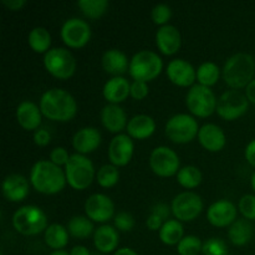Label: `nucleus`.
I'll list each match as a JSON object with an SVG mask.
<instances>
[{
	"mask_svg": "<svg viewBox=\"0 0 255 255\" xmlns=\"http://www.w3.org/2000/svg\"><path fill=\"white\" fill-rule=\"evenodd\" d=\"M42 116L55 122H69L76 116L77 102L69 91L59 87L46 90L40 97Z\"/></svg>",
	"mask_w": 255,
	"mask_h": 255,
	"instance_id": "nucleus-1",
	"label": "nucleus"
},
{
	"mask_svg": "<svg viewBox=\"0 0 255 255\" xmlns=\"http://www.w3.org/2000/svg\"><path fill=\"white\" fill-rule=\"evenodd\" d=\"M30 184L36 192L46 196L57 194L67 184L65 171L52 162L41 159L30 171Z\"/></svg>",
	"mask_w": 255,
	"mask_h": 255,
	"instance_id": "nucleus-2",
	"label": "nucleus"
},
{
	"mask_svg": "<svg viewBox=\"0 0 255 255\" xmlns=\"http://www.w3.org/2000/svg\"><path fill=\"white\" fill-rule=\"evenodd\" d=\"M255 60L252 55L238 52L228 57L222 69L224 82L231 90L246 89L255 79Z\"/></svg>",
	"mask_w": 255,
	"mask_h": 255,
	"instance_id": "nucleus-3",
	"label": "nucleus"
},
{
	"mask_svg": "<svg viewBox=\"0 0 255 255\" xmlns=\"http://www.w3.org/2000/svg\"><path fill=\"white\" fill-rule=\"evenodd\" d=\"M66 182L75 191H85L96 179L95 166L90 158L80 153H74L64 168Z\"/></svg>",
	"mask_w": 255,
	"mask_h": 255,
	"instance_id": "nucleus-4",
	"label": "nucleus"
},
{
	"mask_svg": "<svg viewBox=\"0 0 255 255\" xmlns=\"http://www.w3.org/2000/svg\"><path fill=\"white\" fill-rule=\"evenodd\" d=\"M163 71V60L157 52L141 50L129 60V76L134 81L149 82L157 79Z\"/></svg>",
	"mask_w": 255,
	"mask_h": 255,
	"instance_id": "nucleus-5",
	"label": "nucleus"
},
{
	"mask_svg": "<svg viewBox=\"0 0 255 255\" xmlns=\"http://www.w3.org/2000/svg\"><path fill=\"white\" fill-rule=\"evenodd\" d=\"M12 227L22 236H37L47 229V217L40 207L22 206L12 216Z\"/></svg>",
	"mask_w": 255,
	"mask_h": 255,
	"instance_id": "nucleus-6",
	"label": "nucleus"
},
{
	"mask_svg": "<svg viewBox=\"0 0 255 255\" xmlns=\"http://www.w3.org/2000/svg\"><path fill=\"white\" fill-rule=\"evenodd\" d=\"M218 99L211 87L197 84L188 90L186 95V106L192 116L207 119L217 111Z\"/></svg>",
	"mask_w": 255,
	"mask_h": 255,
	"instance_id": "nucleus-7",
	"label": "nucleus"
},
{
	"mask_svg": "<svg viewBox=\"0 0 255 255\" xmlns=\"http://www.w3.org/2000/svg\"><path fill=\"white\" fill-rule=\"evenodd\" d=\"M199 128L201 127L194 116L189 114H177L167 121L164 132L173 143L186 144L198 137Z\"/></svg>",
	"mask_w": 255,
	"mask_h": 255,
	"instance_id": "nucleus-8",
	"label": "nucleus"
},
{
	"mask_svg": "<svg viewBox=\"0 0 255 255\" xmlns=\"http://www.w3.org/2000/svg\"><path fill=\"white\" fill-rule=\"evenodd\" d=\"M44 66L51 76L59 80H69L76 71V60L70 50L52 47L44 55Z\"/></svg>",
	"mask_w": 255,
	"mask_h": 255,
	"instance_id": "nucleus-9",
	"label": "nucleus"
},
{
	"mask_svg": "<svg viewBox=\"0 0 255 255\" xmlns=\"http://www.w3.org/2000/svg\"><path fill=\"white\" fill-rule=\"evenodd\" d=\"M149 168L156 176L162 178L177 176L181 169V159L176 151L167 146H158L149 154Z\"/></svg>",
	"mask_w": 255,
	"mask_h": 255,
	"instance_id": "nucleus-10",
	"label": "nucleus"
},
{
	"mask_svg": "<svg viewBox=\"0 0 255 255\" xmlns=\"http://www.w3.org/2000/svg\"><path fill=\"white\" fill-rule=\"evenodd\" d=\"M249 104L246 94L238 90H228L218 99L216 112L224 121H236L247 114Z\"/></svg>",
	"mask_w": 255,
	"mask_h": 255,
	"instance_id": "nucleus-11",
	"label": "nucleus"
},
{
	"mask_svg": "<svg viewBox=\"0 0 255 255\" xmlns=\"http://www.w3.org/2000/svg\"><path fill=\"white\" fill-rule=\"evenodd\" d=\"M203 208L204 204L201 196L191 191L177 194L171 203L172 214L181 223L197 219L203 211Z\"/></svg>",
	"mask_w": 255,
	"mask_h": 255,
	"instance_id": "nucleus-12",
	"label": "nucleus"
},
{
	"mask_svg": "<svg viewBox=\"0 0 255 255\" xmlns=\"http://www.w3.org/2000/svg\"><path fill=\"white\" fill-rule=\"evenodd\" d=\"M91 27L89 22L80 17H70L62 24L60 36L70 49H81L91 40Z\"/></svg>",
	"mask_w": 255,
	"mask_h": 255,
	"instance_id": "nucleus-13",
	"label": "nucleus"
},
{
	"mask_svg": "<svg viewBox=\"0 0 255 255\" xmlns=\"http://www.w3.org/2000/svg\"><path fill=\"white\" fill-rule=\"evenodd\" d=\"M85 213L94 223L106 224L115 218V203L104 193H94L85 202Z\"/></svg>",
	"mask_w": 255,
	"mask_h": 255,
	"instance_id": "nucleus-14",
	"label": "nucleus"
},
{
	"mask_svg": "<svg viewBox=\"0 0 255 255\" xmlns=\"http://www.w3.org/2000/svg\"><path fill=\"white\" fill-rule=\"evenodd\" d=\"M134 152L133 139L127 133L116 134L109 144L110 163L116 167H125L131 162Z\"/></svg>",
	"mask_w": 255,
	"mask_h": 255,
	"instance_id": "nucleus-15",
	"label": "nucleus"
},
{
	"mask_svg": "<svg viewBox=\"0 0 255 255\" xmlns=\"http://www.w3.org/2000/svg\"><path fill=\"white\" fill-rule=\"evenodd\" d=\"M237 216L238 208L228 199H219L212 203L207 209V219L217 228H229L237 221Z\"/></svg>",
	"mask_w": 255,
	"mask_h": 255,
	"instance_id": "nucleus-16",
	"label": "nucleus"
},
{
	"mask_svg": "<svg viewBox=\"0 0 255 255\" xmlns=\"http://www.w3.org/2000/svg\"><path fill=\"white\" fill-rule=\"evenodd\" d=\"M166 74L169 81L179 87L191 89L194 81H197V69L184 59H174L169 61L166 67Z\"/></svg>",
	"mask_w": 255,
	"mask_h": 255,
	"instance_id": "nucleus-17",
	"label": "nucleus"
},
{
	"mask_svg": "<svg viewBox=\"0 0 255 255\" xmlns=\"http://www.w3.org/2000/svg\"><path fill=\"white\" fill-rule=\"evenodd\" d=\"M156 46L166 56L177 54L182 46L181 31L174 25H164L156 32Z\"/></svg>",
	"mask_w": 255,
	"mask_h": 255,
	"instance_id": "nucleus-18",
	"label": "nucleus"
},
{
	"mask_svg": "<svg viewBox=\"0 0 255 255\" xmlns=\"http://www.w3.org/2000/svg\"><path fill=\"white\" fill-rule=\"evenodd\" d=\"M101 133L96 127H82L72 137V147L76 153L86 156L96 151L101 144Z\"/></svg>",
	"mask_w": 255,
	"mask_h": 255,
	"instance_id": "nucleus-19",
	"label": "nucleus"
},
{
	"mask_svg": "<svg viewBox=\"0 0 255 255\" xmlns=\"http://www.w3.org/2000/svg\"><path fill=\"white\" fill-rule=\"evenodd\" d=\"M30 193V182L22 174H9L2 181V194L12 203L25 201Z\"/></svg>",
	"mask_w": 255,
	"mask_h": 255,
	"instance_id": "nucleus-20",
	"label": "nucleus"
},
{
	"mask_svg": "<svg viewBox=\"0 0 255 255\" xmlns=\"http://www.w3.org/2000/svg\"><path fill=\"white\" fill-rule=\"evenodd\" d=\"M198 142L208 152H221L226 147L227 137L222 127L216 124H206L198 132Z\"/></svg>",
	"mask_w": 255,
	"mask_h": 255,
	"instance_id": "nucleus-21",
	"label": "nucleus"
},
{
	"mask_svg": "<svg viewBox=\"0 0 255 255\" xmlns=\"http://www.w3.org/2000/svg\"><path fill=\"white\" fill-rule=\"evenodd\" d=\"M100 119H101L102 126L115 134L121 133L124 129L127 128V125H128L126 112L120 105H106L101 110Z\"/></svg>",
	"mask_w": 255,
	"mask_h": 255,
	"instance_id": "nucleus-22",
	"label": "nucleus"
},
{
	"mask_svg": "<svg viewBox=\"0 0 255 255\" xmlns=\"http://www.w3.org/2000/svg\"><path fill=\"white\" fill-rule=\"evenodd\" d=\"M17 124L26 131H36L40 128L42 114L40 107L32 101H22L17 105L15 111Z\"/></svg>",
	"mask_w": 255,
	"mask_h": 255,
	"instance_id": "nucleus-23",
	"label": "nucleus"
},
{
	"mask_svg": "<svg viewBox=\"0 0 255 255\" xmlns=\"http://www.w3.org/2000/svg\"><path fill=\"white\" fill-rule=\"evenodd\" d=\"M120 243V232L111 224H102L94 233L95 248L104 254L114 253Z\"/></svg>",
	"mask_w": 255,
	"mask_h": 255,
	"instance_id": "nucleus-24",
	"label": "nucleus"
},
{
	"mask_svg": "<svg viewBox=\"0 0 255 255\" xmlns=\"http://www.w3.org/2000/svg\"><path fill=\"white\" fill-rule=\"evenodd\" d=\"M131 84L128 80L124 76L111 77L102 89V95L109 104L120 105L127 100L129 96Z\"/></svg>",
	"mask_w": 255,
	"mask_h": 255,
	"instance_id": "nucleus-25",
	"label": "nucleus"
},
{
	"mask_svg": "<svg viewBox=\"0 0 255 255\" xmlns=\"http://www.w3.org/2000/svg\"><path fill=\"white\" fill-rule=\"evenodd\" d=\"M101 65L105 72L112 75V77L122 76L129 70V60L124 51L119 49H110L104 52Z\"/></svg>",
	"mask_w": 255,
	"mask_h": 255,
	"instance_id": "nucleus-26",
	"label": "nucleus"
},
{
	"mask_svg": "<svg viewBox=\"0 0 255 255\" xmlns=\"http://www.w3.org/2000/svg\"><path fill=\"white\" fill-rule=\"evenodd\" d=\"M127 134L132 139H143L149 138L156 131V122L148 115H136L128 120L127 125Z\"/></svg>",
	"mask_w": 255,
	"mask_h": 255,
	"instance_id": "nucleus-27",
	"label": "nucleus"
},
{
	"mask_svg": "<svg viewBox=\"0 0 255 255\" xmlns=\"http://www.w3.org/2000/svg\"><path fill=\"white\" fill-rule=\"evenodd\" d=\"M253 237V226L249 221L242 218L237 219L228 229V238L236 247H243L251 242Z\"/></svg>",
	"mask_w": 255,
	"mask_h": 255,
	"instance_id": "nucleus-28",
	"label": "nucleus"
},
{
	"mask_svg": "<svg viewBox=\"0 0 255 255\" xmlns=\"http://www.w3.org/2000/svg\"><path fill=\"white\" fill-rule=\"evenodd\" d=\"M70 233L66 227L62 224H50L44 233V241L49 248L52 251H60L64 249L69 243Z\"/></svg>",
	"mask_w": 255,
	"mask_h": 255,
	"instance_id": "nucleus-29",
	"label": "nucleus"
},
{
	"mask_svg": "<svg viewBox=\"0 0 255 255\" xmlns=\"http://www.w3.org/2000/svg\"><path fill=\"white\" fill-rule=\"evenodd\" d=\"M159 241L166 246H178L184 237L183 224L177 219H168L159 229Z\"/></svg>",
	"mask_w": 255,
	"mask_h": 255,
	"instance_id": "nucleus-30",
	"label": "nucleus"
},
{
	"mask_svg": "<svg viewBox=\"0 0 255 255\" xmlns=\"http://www.w3.org/2000/svg\"><path fill=\"white\" fill-rule=\"evenodd\" d=\"M27 44L36 54H46L51 49V35L46 27L36 26L27 35Z\"/></svg>",
	"mask_w": 255,
	"mask_h": 255,
	"instance_id": "nucleus-31",
	"label": "nucleus"
},
{
	"mask_svg": "<svg viewBox=\"0 0 255 255\" xmlns=\"http://www.w3.org/2000/svg\"><path fill=\"white\" fill-rule=\"evenodd\" d=\"M70 236L76 239H86L95 233L94 222L86 216H74L66 226Z\"/></svg>",
	"mask_w": 255,
	"mask_h": 255,
	"instance_id": "nucleus-32",
	"label": "nucleus"
},
{
	"mask_svg": "<svg viewBox=\"0 0 255 255\" xmlns=\"http://www.w3.org/2000/svg\"><path fill=\"white\" fill-rule=\"evenodd\" d=\"M221 75L222 71L216 62L206 61L197 69V81L202 86L212 87L219 81Z\"/></svg>",
	"mask_w": 255,
	"mask_h": 255,
	"instance_id": "nucleus-33",
	"label": "nucleus"
},
{
	"mask_svg": "<svg viewBox=\"0 0 255 255\" xmlns=\"http://www.w3.org/2000/svg\"><path fill=\"white\" fill-rule=\"evenodd\" d=\"M177 182L186 189H194L202 183V172L196 166H184L177 173Z\"/></svg>",
	"mask_w": 255,
	"mask_h": 255,
	"instance_id": "nucleus-34",
	"label": "nucleus"
},
{
	"mask_svg": "<svg viewBox=\"0 0 255 255\" xmlns=\"http://www.w3.org/2000/svg\"><path fill=\"white\" fill-rule=\"evenodd\" d=\"M110 2L107 0H80L77 1V6L82 11V14L87 19L96 20L104 16L105 12L109 9Z\"/></svg>",
	"mask_w": 255,
	"mask_h": 255,
	"instance_id": "nucleus-35",
	"label": "nucleus"
},
{
	"mask_svg": "<svg viewBox=\"0 0 255 255\" xmlns=\"http://www.w3.org/2000/svg\"><path fill=\"white\" fill-rule=\"evenodd\" d=\"M120 181L119 167L114 164H104L96 173V182L102 188H112Z\"/></svg>",
	"mask_w": 255,
	"mask_h": 255,
	"instance_id": "nucleus-36",
	"label": "nucleus"
},
{
	"mask_svg": "<svg viewBox=\"0 0 255 255\" xmlns=\"http://www.w3.org/2000/svg\"><path fill=\"white\" fill-rule=\"evenodd\" d=\"M203 243L197 236H184L177 246V253L179 255H198L202 253Z\"/></svg>",
	"mask_w": 255,
	"mask_h": 255,
	"instance_id": "nucleus-37",
	"label": "nucleus"
},
{
	"mask_svg": "<svg viewBox=\"0 0 255 255\" xmlns=\"http://www.w3.org/2000/svg\"><path fill=\"white\" fill-rule=\"evenodd\" d=\"M203 255H229V249L226 242L221 238H209L203 243Z\"/></svg>",
	"mask_w": 255,
	"mask_h": 255,
	"instance_id": "nucleus-38",
	"label": "nucleus"
},
{
	"mask_svg": "<svg viewBox=\"0 0 255 255\" xmlns=\"http://www.w3.org/2000/svg\"><path fill=\"white\" fill-rule=\"evenodd\" d=\"M172 17V10L167 4H157L154 5L151 11L152 21L159 27L168 25V21Z\"/></svg>",
	"mask_w": 255,
	"mask_h": 255,
	"instance_id": "nucleus-39",
	"label": "nucleus"
},
{
	"mask_svg": "<svg viewBox=\"0 0 255 255\" xmlns=\"http://www.w3.org/2000/svg\"><path fill=\"white\" fill-rule=\"evenodd\" d=\"M238 211L243 216L244 219L252 222L255 221V196L246 194L239 199Z\"/></svg>",
	"mask_w": 255,
	"mask_h": 255,
	"instance_id": "nucleus-40",
	"label": "nucleus"
},
{
	"mask_svg": "<svg viewBox=\"0 0 255 255\" xmlns=\"http://www.w3.org/2000/svg\"><path fill=\"white\" fill-rule=\"evenodd\" d=\"M114 227L119 232L127 233L134 228V218L128 212H120L114 218Z\"/></svg>",
	"mask_w": 255,
	"mask_h": 255,
	"instance_id": "nucleus-41",
	"label": "nucleus"
},
{
	"mask_svg": "<svg viewBox=\"0 0 255 255\" xmlns=\"http://www.w3.org/2000/svg\"><path fill=\"white\" fill-rule=\"evenodd\" d=\"M149 94L148 82L144 81H132L131 82V90H129V96L133 100L141 101V100L146 99Z\"/></svg>",
	"mask_w": 255,
	"mask_h": 255,
	"instance_id": "nucleus-42",
	"label": "nucleus"
},
{
	"mask_svg": "<svg viewBox=\"0 0 255 255\" xmlns=\"http://www.w3.org/2000/svg\"><path fill=\"white\" fill-rule=\"evenodd\" d=\"M70 157H71V154L67 152L66 148H64V147H55L54 149H52L51 152H50V162H52L54 164H56V166L59 167H64L67 164V162H69Z\"/></svg>",
	"mask_w": 255,
	"mask_h": 255,
	"instance_id": "nucleus-43",
	"label": "nucleus"
},
{
	"mask_svg": "<svg viewBox=\"0 0 255 255\" xmlns=\"http://www.w3.org/2000/svg\"><path fill=\"white\" fill-rule=\"evenodd\" d=\"M34 142L36 146L39 147H45L51 142V134L47 129L45 128H39L34 132Z\"/></svg>",
	"mask_w": 255,
	"mask_h": 255,
	"instance_id": "nucleus-44",
	"label": "nucleus"
},
{
	"mask_svg": "<svg viewBox=\"0 0 255 255\" xmlns=\"http://www.w3.org/2000/svg\"><path fill=\"white\" fill-rule=\"evenodd\" d=\"M151 213L158 216L159 218H161L163 222H167L169 219V216H171L172 209H171V207L168 206V204L157 203V204H154L153 207H152Z\"/></svg>",
	"mask_w": 255,
	"mask_h": 255,
	"instance_id": "nucleus-45",
	"label": "nucleus"
},
{
	"mask_svg": "<svg viewBox=\"0 0 255 255\" xmlns=\"http://www.w3.org/2000/svg\"><path fill=\"white\" fill-rule=\"evenodd\" d=\"M163 223L164 222L162 221L158 216H156V214H153V213L149 214L146 219V227L152 232H157V231L159 232V229L162 228Z\"/></svg>",
	"mask_w": 255,
	"mask_h": 255,
	"instance_id": "nucleus-46",
	"label": "nucleus"
},
{
	"mask_svg": "<svg viewBox=\"0 0 255 255\" xmlns=\"http://www.w3.org/2000/svg\"><path fill=\"white\" fill-rule=\"evenodd\" d=\"M1 4L11 11H19L27 4L26 0H1Z\"/></svg>",
	"mask_w": 255,
	"mask_h": 255,
	"instance_id": "nucleus-47",
	"label": "nucleus"
},
{
	"mask_svg": "<svg viewBox=\"0 0 255 255\" xmlns=\"http://www.w3.org/2000/svg\"><path fill=\"white\" fill-rule=\"evenodd\" d=\"M244 156H246L247 162H248L251 166L255 167V139L249 142L246 147V151H244Z\"/></svg>",
	"mask_w": 255,
	"mask_h": 255,
	"instance_id": "nucleus-48",
	"label": "nucleus"
},
{
	"mask_svg": "<svg viewBox=\"0 0 255 255\" xmlns=\"http://www.w3.org/2000/svg\"><path fill=\"white\" fill-rule=\"evenodd\" d=\"M244 94H246L248 101L251 102V104L255 105V79L248 85V86L246 87V91H244Z\"/></svg>",
	"mask_w": 255,
	"mask_h": 255,
	"instance_id": "nucleus-49",
	"label": "nucleus"
},
{
	"mask_svg": "<svg viewBox=\"0 0 255 255\" xmlns=\"http://www.w3.org/2000/svg\"><path fill=\"white\" fill-rule=\"evenodd\" d=\"M70 255H91V253L85 246H75L70 251Z\"/></svg>",
	"mask_w": 255,
	"mask_h": 255,
	"instance_id": "nucleus-50",
	"label": "nucleus"
},
{
	"mask_svg": "<svg viewBox=\"0 0 255 255\" xmlns=\"http://www.w3.org/2000/svg\"><path fill=\"white\" fill-rule=\"evenodd\" d=\"M114 255H138L137 252H134L133 249L127 248V247H124V248H120L115 252Z\"/></svg>",
	"mask_w": 255,
	"mask_h": 255,
	"instance_id": "nucleus-51",
	"label": "nucleus"
},
{
	"mask_svg": "<svg viewBox=\"0 0 255 255\" xmlns=\"http://www.w3.org/2000/svg\"><path fill=\"white\" fill-rule=\"evenodd\" d=\"M50 255H70V253L65 251V249H60V251H52Z\"/></svg>",
	"mask_w": 255,
	"mask_h": 255,
	"instance_id": "nucleus-52",
	"label": "nucleus"
},
{
	"mask_svg": "<svg viewBox=\"0 0 255 255\" xmlns=\"http://www.w3.org/2000/svg\"><path fill=\"white\" fill-rule=\"evenodd\" d=\"M251 184H252V188H253V191L255 192V171H254V173L252 174V178H251Z\"/></svg>",
	"mask_w": 255,
	"mask_h": 255,
	"instance_id": "nucleus-53",
	"label": "nucleus"
}]
</instances>
